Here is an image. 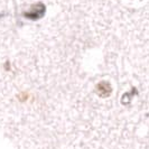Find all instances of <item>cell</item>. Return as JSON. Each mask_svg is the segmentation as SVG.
Returning <instances> with one entry per match:
<instances>
[{"label": "cell", "mask_w": 149, "mask_h": 149, "mask_svg": "<svg viewBox=\"0 0 149 149\" xmlns=\"http://www.w3.org/2000/svg\"><path fill=\"white\" fill-rule=\"evenodd\" d=\"M45 13H46V6L43 2H37L33 5L27 11H25L24 16L30 20H37V19H40L42 17H44Z\"/></svg>", "instance_id": "obj_1"}, {"label": "cell", "mask_w": 149, "mask_h": 149, "mask_svg": "<svg viewBox=\"0 0 149 149\" xmlns=\"http://www.w3.org/2000/svg\"><path fill=\"white\" fill-rule=\"evenodd\" d=\"M112 91V88L109 82L102 81L97 85V92L100 97H109Z\"/></svg>", "instance_id": "obj_2"}]
</instances>
